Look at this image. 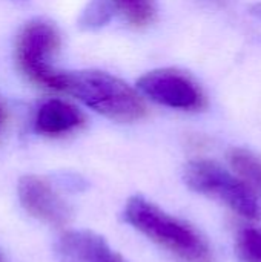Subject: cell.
I'll return each instance as SVG.
<instances>
[{"label":"cell","mask_w":261,"mask_h":262,"mask_svg":"<svg viewBox=\"0 0 261 262\" xmlns=\"http://www.w3.org/2000/svg\"><path fill=\"white\" fill-rule=\"evenodd\" d=\"M123 220L182 262H214L209 243L194 226L165 212L142 195L126 201Z\"/></svg>","instance_id":"1"},{"label":"cell","mask_w":261,"mask_h":262,"mask_svg":"<svg viewBox=\"0 0 261 262\" xmlns=\"http://www.w3.org/2000/svg\"><path fill=\"white\" fill-rule=\"evenodd\" d=\"M63 92L120 123L138 121L146 115V106L138 94L123 80L103 71L63 72Z\"/></svg>","instance_id":"2"},{"label":"cell","mask_w":261,"mask_h":262,"mask_svg":"<svg viewBox=\"0 0 261 262\" xmlns=\"http://www.w3.org/2000/svg\"><path fill=\"white\" fill-rule=\"evenodd\" d=\"M183 180L191 190L222 203L243 218L258 220L261 216L257 195L242 178H237L215 161H189L185 166Z\"/></svg>","instance_id":"3"},{"label":"cell","mask_w":261,"mask_h":262,"mask_svg":"<svg viewBox=\"0 0 261 262\" xmlns=\"http://www.w3.org/2000/svg\"><path fill=\"white\" fill-rule=\"evenodd\" d=\"M58 48L60 34L52 23L46 20L26 23L15 45L18 69L29 81L51 91L63 92V72L55 71L49 63Z\"/></svg>","instance_id":"4"},{"label":"cell","mask_w":261,"mask_h":262,"mask_svg":"<svg viewBox=\"0 0 261 262\" xmlns=\"http://www.w3.org/2000/svg\"><path fill=\"white\" fill-rule=\"evenodd\" d=\"M138 89L152 101L182 111H200L206 106V97L192 77L178 69H155L137 83Z\"/></svg>","instance_id":"5"},{"label":"cell","mask_w":261,"mask_h":262,"mask_svg":"<svg viewBox=\"0 0 261 262\" xmlns=\"http://www.w3.org/2000/svg\"><path fill=\"white\" fill-rule=\"evenodd\" d=\"M17 195L22 207L35 220L52 227H63L71 220L69 204L54 187L35 175H25L18 180Z\"/></svg>","instance_id":"6"},{"label":"cell","mask_w":261,"mask_h":262,"mask_svg":"<svg viewBox=\"0 0 261 262\" xmlns=\"http://www.w3.org/2000/svg\"><path fill=\"white\" fill-rule=\"evenodd\" d=\"M63 262H126L103 236L91 230L65 232L55 246Z\"/></svg>","instance_id":"7"},{"label":"cell","mask_w":261,"mask_h":262,"mask_svg":"<svg viewBox=\"0 0 261 262\" xmlns=\"http://www.w3.org/2000/svg\"><path fill=\"white\" fill-rule=\"evenodd\" d=\"M85 124L83 114L63 100H49L43 103L34 120V129L45 137H60Z\"/></svg>","instance_id":"8"},{"label":"cell","mask_w":261,"mask_h":262,"mask_svg":"<svg viewBox=\"0 0 261 262\" xmlns=\"http://www.w3.org/2000/svg\"><path fill=\"white\" fill-rule=\"evenodd\" d=\"M228 160L235 173L246 183L257 198H261V157L248 149L234 147L229 150Z\"/></svg>","instance_id":"9"},{"label":"cell","mask_w":261,"mask_h":262,"mask_svg":"<svg viewBox=\"0 0 261 262\" xmlns=\"http://www.w3.org/2000/svg\"><path fill=\"white\" fill-rule=\"evenodd\" d=\"M115 8L112 0H89L78 17V28L83 31H95L105 26L111 20Z\"/></svg>","instance_id":"10"},{"label":"cell","mask_w":261,"mask_h":262,"mask_svg":"<svg viewBox=\"0 0 261 262\" xmlns=\"http://www.w3.org/2000/svg\"><path fill=\"white\" fill-rule=\"evenodd\" d=\"M235 253L240 262H261V227L246 226L237 232Z\"/></svg>","instance_id":"11"},{"label":"cell","mask_w":261,"mask_h":262,"mask_svg":"<svg viewBox=\"0 0 261 262\" xmlns=\"http://www.w3.org/2000/svg\"><path fill=\"white\" fill-rule=\"evenodd\" d=\"M117 9L134 25H149L157 12V0H112Z\"/></svg>","instance_id":"12"},{"label":"cell","mask_w":261,"mask_h":262,"mask_svg":"<svg viewBox=\"0 0 261 262\" xmlns=\"http://www.w3.org/2000/svg\"><path fill=\"white\" fill-rule=\"evenodd\" d=\"M251 15L255 17L261 23V3H255V5L251 6Z\"/></svg>","instance_id":"13"},{"label":"cell","mask_w":261,"mask_h":262,"mask_svg":"<svg viewBox=\"0 0 261 262\" xmlns=\"http://www.w3.org/2000/svg\"><path fill=\"white\" fill-rule=\"evenodd\" d=\"M5 121H6V112H5V107H3V103L0 100V134L5 127Z\"/></svg>","instance_id":"14"},{"label":"cell","mask_w":261,"mask_h":262,"mask_svg":"<svg viewBox=\"0 0 261 262\" xmlns=\"http://www.w3.org/2000/svg\"><path fill=\"white\" fill-rule=\"evenodd\" d=\"M0 262H3V259H2V258H0Z\"/></svg>","instance_id":"15"}]
</instances>
